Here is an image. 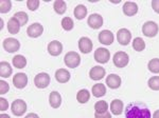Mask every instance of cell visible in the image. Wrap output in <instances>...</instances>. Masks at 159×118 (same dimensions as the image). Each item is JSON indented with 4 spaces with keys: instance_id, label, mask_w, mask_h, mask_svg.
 Returning <instances> with one entry per match:
<instances>
[{
    "instance_id": "83f0119b",
    "label": "cell",
    "mask_w": 159,
    "mask_h": 118,
    "mask_svg": "<svg viewBox=\"0 0 159 118\" xmlns=\"http://www.w3.org/2000/svg\"><path fill=\"white\" fill-rule=\"evenodd\" d=\"M53 9L54 11L57 13L58 15H63L64 13L66 12V9H67V4H66L65 1L63 0H56L53 3Z\"/></svg>"
},
{
    "instance_id": "d6986e66",
    "label": "cell",
    "mask_w": 159,
    "mask_h": 118,
    "mask_svg": "<svg viewBox=\"0 0 159 118\" xmlns=\"http://www.w3.org/2000/svg\"><path fill=\"white\" fill-rule=\"evenodd\" d=\"M70 73L69 71H67L66 69H58L57 71L55 72V79L57 82L60 83H66L70 80Z\"/></svg>"
},
{
    "instance_id": "4dcf8cb0",
    "label": "cell",
    "mask_w": 159,
    "mask_h": 118,
    "mask_svg": "<svg viewBox=\"0 0 159 118\" xmlns=\"http://www.w3.org/2000/svg\"><path fill=\"white\" fill-rule=\"evenodd\" d=\"M148 68L152 73L158 74L159 73V58H153L152 60L148 61Z\"/></svg>"
},
{
    "instance_id": "cb8c5ba5",
    "label": "cell",
    "mask_w": 159,
    "mask_h": 118,
    "mask_svg": "<svg viewBox=\"0 0 159 118\" xmlns=\"http://www.w3.org/2000/svg\"><path fill=\"white\" fill-rule=\"evenodd\" d=\"M92 95L97 98H100V97H103L105 94H106V86H104L103 83H96L91 89Z\"/></svg>"
},
{
    "instance_id": "d6a6232c",
    "label": "cell",
    "mask_w": 159,
    "mask_h": 118,
    "mask_svg": "<svg viewBox=\"0 0 159 118\" xmlns=\"http://www.w3.org/2000/svg\"><path fill=\"white\" fill-rule=\"evenodd\" d=\"M148 88L153 91H159V76H153L148 81Z\"/></svg>"
},
{
    "instance_id": "f35d334b",
    "label": "cell",
    "mask_w": 159,
    "mask_h": 118,
    "mask_svg": "<svg viewBox=\"0 0 159 118\" xmlns=\"http://www.w3.org/2000/svg\"><path fill=\"white\" fill-rule=\"evenodd\" d=\"M94 118H111V114L107 111L105 113H102V114H100V113H94Z\"/></svg>"
},
{
    "instance_id": "836d02e7",
    "label": "cell",
    "mask_w": 159,
    "mask_h": 118,
    "mask_svg": "<svg viewBox=\"0 0 159 118\" xmlns=\"http://www.w3.org/2000/svg\"><path fill=\"white\" fill-rule=\"evenodd\" d=\"M61 27L65 31H71L74 27V22L72 18L70 17H65L61 19Z\"/></svg>"
},
{
    "instance_id": "603a6c76",
    "label": "cell",
    "mask_w": 159,
    "mask_h": 118,
    "mask_svg": "<svg viewBox=\"0 0 159 118\" xmlns=\"http://www.w3.org/2000/svg\"><path fill=\"white\" fill-rule=\"evenodd\" d=\"M13 73V69L11 65L9 62H6V61H1L0 62V76L2 78H7L12 75Z\"/></svg>"
},
{
    "instance_id": "7c38bea8",
    "label": "cell",
    "mask_w": 159,
    "mask_h": 118,
    "mask_svg": "<svg viewBox=\"0 0 159 118\" xmlns=\"http://www.w3.org/2000/svg\"><path fill=\"white\" fill-rule=\"evenodd\" d=\"M13 84L17 89H25L28 84V76L25 73H17L13 77Z\"/></svg>"
},
{
    "instance_id": "d590c367",
    "label": "cell",
    "mask_w": 159,
    "mask_h": 118,
    "mask_svg": "<svg viewBox=\"0 0 159 118\" xmlns=\"http://www.w3.org/2000/svg\"><path fill=\"white\" fill-rule=\"evenodd\" d=\"M27 6L30 11H36L38 6H39V1L38 0H28Z\"/></svg>"
},
{
    "instance_id": "4fadbf2b",
    "label": "cell",
    "mask_w": 159,
    "mask_h": 118,
    "mask_svg": "<svg viewBox=\"0 0 159 118\" xmlns=\"http://www.w3.org/2000/svg\"><path fill=\"white\" fill-rule=\"evenodd\" d=\"M43 27L38 22L32 23L30 27H28L27 29V34L31 38H37L43 34Z\"/></svg>"
},
{
    "instance_id": "ab89813d",
    "label": "cell",
    "mask_w": 159,
    "mask_h": 118,
    "mask_svg": "<svg viewBox=\"0 0 159 118\" xmlns=\"http://www.w3.org/2000/svg\"><path fill=\"white\" fill-rule=\"evenodd\" d=\"M152 9L157 14H159V0H153L152 1Z\"/></svg>"
},
{
    "instance_id": "ac0fdd59",
    "label": "cell",
    "mask_w": 159,
    "mask_h": 118,
    "mask_svg": "<svg viewBox=\"0 0 159 118\" xmlns=\"http://www.w3.org/2000/svg\"><path fill=\"white\" fill-rule=\"evenodd\" d=\"M123 13L126 16H135L138 13V4L133 1H127L123 4Z\"/></svg>"
},
{
    "instance_id": "44dd1931",
    "label": "cell",
    "mask_w": 159,
    "mask_h": 118,
    "mask_svg": "<svg viewBox=\"0 0 159 118\" xmlns=\"http://www.w3.org/2000/svg\"><path fill=\"white\" fill-rule=\"evenodd\" d=\"M49 103L53 109H57L61 104V96L58 92L53 91L49 95Z\"/></svg>"
},
{
    "instance_id": "7a4b0ae2",
    "label": "cell",
    "mask_w": 159,
    "mask_h": 118,
    "mask_svg": "<svg viewBox=\"0 0 159 118\" xmlns=\"http://www.w3.org/2000/svg\"><path fill=\"white\" fill-rule=\"evenodd\" d=\"M64 62L70 69H75L81 65V56L76 52H68L64 57Z\"/></svg>"
},
{
    "instance_id": "60d3db41",
    "label": "cell",
    "mask_w": 159,
    "mask_h": 118,
    "mask_svg": "<svg viewBox=\"0 0 159 118\" xmlns=\"http://www.w3.org/2000/svg\"><path fill=\"white\" fill-rule=\"evenodd\" d=\"M25 118H39V116H38L37 114H35V113H30V114H28Z\"/></svg>"
},
{
    "instance_id": "7bdbcfd3",
    "label": "cell",
    "mask_w": 159,
    "mask_h": 118,
    "mask_svg": "<svg viewBox=\"0 0 159 118\" xmlns=\"http://www.w3.org/2000/svg\"><path fill=\"white\" fill-rule=\"evenodd\" d=\"M0 118H11V117H10L7 114H4V113H1V114H0Z\"/></svg>"
},
{
    "instance_id": "5b68a950",
    "label": "cell",
    "mask_w": 159,
    "mask_h": 118,
    "mask_svg": "<svg viewBox=\"0 0 159 118\" xmlns=\"http://www.w3.org/2000/svg\"><path fill=\"white\" fill-rule=\"evenodd\" d=\"M11 111L15 116H22L27 112V103L22 99H15L12 102Z\"/></svg>"
},
{
    "instance_id": "ee69618b",
    "label": "cell",
    "mask_w": 159,
    "mask_h": 118,
    "mask_svg": "<svg viewBox=\"0 0 159 118\" xmlns=\"http://www.w3.org/2000/svg\"><path fill=\"white\" fill-rule=\"evenodd\" d=\"M110 2H111V3H120V2H121V0H110Z\"/></svg>"
},
{
    "instance_id": "8fae6325",
    "label": "cell",
    "mask_w": 159,
    "mask_h": 118,
    "mask_svg": "<svg viewBox=\"0 0 159 118\" xmlns=\"http://www.w3.org/2000/svg\"><path fill=\"white\" fill-rule=\"evenodd\" d=\"M98 38H99L100 43H102V44H104V45H110L115 40V36L112 34L111 31H109V30L101 31Z\"/></svg>"
},
{
    "instance_id": "8992f818",
    "label": "cell",
    "mask_w": 159,
    "mask_h": 118,
    "mask_svg": "<svg viewBox=\"0 0 159 118\" xmlns=\"http://www.w3.org/2000/svg\"><path fill=\"white\" fill-rule=\"evenodd\" d=\"M2 47L7 53H15L20 48V42L16 38L9 37L6 38L2 42Z\"/></svg>"
},
{
    "instance_id": "9a60e30c",
    "label": "cell",
    "mask_w": 159,
    "mask_h": 118,
    "mask_svg": "<svg viewBox=\"0 0 159 118\" xmlns=\"http://www.w3.org/2000/svg\"><path fill=\"white\" fill-rule=\"evenodd\" d=\"M121 77L117 74H109L108 76L106 77V84L108 86L109 89L116 90L119 89L120 86H121Z\"/></svg>"
},
{
    "instance_id": "30bf717a",
    "label": "cell",
    "mask_w": 159,
    "mask_h": 118,
    "mask_svg": "<svg viewBox=\"0 0 159 118\" xmlns=\"http://www.w3.org/2000/svg\"><path fill=\"white\" fill-rule=\"evenodd\" d=\"M87 23H88V25L91 29L98 30L103 25V17L100 14H97V13L91 14L90 16L88 17V19H87Z\"/></svg>"
},
{
    "instance_id": "7402d4cb",
    "label": "cell",
    "mask_w": 159,
    "mask_h": 118,
    "mask_svg": "<svg viewBox=\"0 0 159 118\" xmlns=\"http://www.w3.org/2000/svg\"><path fill=\"white\" fill-rule=\"evenodd\" d=\"M7 31H9L10 34L15 35L20 31V27H21V25H20V23L18 22V20H17L16 18L12 17V18H10L9 21H7Z\"/></svg>"
},
{
    "instance_id": "ba28073f",
    "label": "cell",
    "mask_w": 159,
    "mask_h": 118,
    "mask_svg": "<svg viewBox=\"0 0 159 118\" xmlns=\"http://www.w3.org/2000/svg\"><path fill=\"white\" fill-rule=\"evenodd\" d=\"M50 76L47 73H38L34 78V84L38 89H46L50 83Z\"/></svg>"
},
{
    "instance_id": "e0dca14e",
    "label": "cell",
    "mask_w": 159,
    "mask_h": 118,
    "mask_svg": "<svg viewBox=\"0 0 159 118\" xmlns=\"http://www.w3.org/2000/svg\"><path fill=\"white\" fill-rule=\"evenodd\" d=\"M48 52L51 56H58L63 52V44L57 41V40H53L48 44Z\"/></svg>"
},
{
    "instance_id": "52a82bcc",
    "label": "cell",
    "mask_w": 159,
    "mask_h": 118,
    "mask_svg": "<svg viewBox=\"0 0 159 118\" xmlns=\"http://www.w3.org/2000/svg\"><path fill=\"white\" fill-rule=\"evenodd\" d=\"M93 57L97 62L104 65V63L108 62V60L110 58V52L106 48H97L96 52H94Z\"/></svg>"
},
{
    "instance_id": "6da1fadb",
    "label": "cell",
    "mask_w": 159,
    "mask_h": 118,
    "mask_svg": "<svg viewBox=\"0 0 159 118\" xmlns=\"http://www.w3.org/2000/svg\"><path fill=\"white\" fill-rule=\"evenodd\" d=\"M125 118H151V111L143 102H130L125 107Z\"/></svg>"
},
{
    "instance_id": "277c9868",
    "label": "cell",
    "mask_w": 159,
    "mask_h": 118,
    "mask_svg": "<svg viewBox=\"0 0 159 118\" xmlns=\"http://www.w3.org/2000/svg\"><path fill=\"white\" fill-rule=\"evenodd\" d=\"M159 32V27L155 21H147L142 25V34L147 37H155Z\"/></svg>"
},
{
    "instance_id": "ffe728a7",
    "label": "cell",
    "mask_w": 159,
    "mask_h": 118,
    "mask_svg": "<svg viewBox=\"0 0 159 118\" xmlns=\"http://www.w3.org/2000/svg\"><path fill=\"white\" fill-rule=\"evenodd\" d=\"M124 110V103L120 99H114L110 103V111L114 115H121Z\"/></svg>"
},
{
    "instance_id": "e575fe53",
    "label": "cell",
    "mask_w": 159,
    "mask_h": 118,
    "mask_svg": "<svg viewBox=\"0 0 159 118\" xmlns=\"http://www.w3.org/2000/svg\"><path fill=\"white\" fill-rule=\"evenodd\" d=\"M11 7H12V2L10 1V0H1V1H0V12H1L2 14L9 13Z\"/></svg>"
},
{
    "instance_id": "f546056e",
    "label": "cell",
    "mask_w": 159,
    "mask_h": 118,
    "mask_svg": "<svg viewBox=\"0 0 159 118\" xmlns=\"http://www.w3.org/2000/svg\"><path fill=\"white\" fill-rule=\"evenodd\" d=\"M94 110H96L97 113H100V114L107 112L108 111V103L105 100H100L94 104Z\"/></svg>"
},
{
    "instance_id": "1f68e13d",
    "label": "cell",
    "mask_w": 159,
    "mask_h": 118,
    "mask_svg": "<svg viewBox=\"0 0 159 118\" xmlns=\"http://www.w3.org/2000/svg\"><path fill=\"white\" fill-rule=\"evenodd\" d=\"M13 17L16 18V19L18 20L20 25L27 24L28 20H29V16H28V14L25 12H17V13H15Z\"/></svg>"
},
{
    "instance_id": "2e32d148",
    "label": "cell",
    "mask_w": 159,
    "mask_h": 118,
    "mask_svg": "<svg viewBox=\"0 0 159 118\" xmlns=\"http://www.w3.org/2000/svg\"><path fill=\"white\" fill-rule=\"evenodd\" d=\"M105 74H106L105 69L102 68V66H100V65L93 66V68L89 71V76H90V78L92 79V80H96V81L101 80V79L105 76Z\"/></svg>"
},
{
    "instance_id": "d4e9b609",
    "label": "cell",
    "mask_w": 159,
    "mask_h": 118,
    "mask_svg": "<svg viewBox=\"0 0 159 118\" xmlns=\"http://www.w3.org/2000/svg\"><path fill=\"white\" fill-rule=\"evenodd\" d=\"M74 17L79 20L84 19L87 16V7L84 6V4H79L74 7V11H73Z\"/></svg>"
},
{
    "instance_id": "f1b7e54d",
    "label": "cell",
    "mask_w": 159,
    "mask_h": 118,
    "mask_svg": "<svg viewBox=\"0 0 159 118\" xmlns=\"http://www.w3.org/2000/svg\"><path fill=\"white\" fill-rule=\"evenodd\" d=\"M133 48L136 52H142L145 48V42L141 37H136L133 41Z\"/></svg>"
},
{
    "instance_id": "5bb4252c",
    "label": "cell",
    "mask_w": 159,
    "mask_h": 118,
    "mask_svg": "<svg viewBox=\"0 0 159 118\" xmlns=\"http://www.w3.org/2000/svg\"><path fill=\"white\" fill-rule=\"evenodd\" d=\"M92 47H93V44H92V41H91L90 38H88V37L80 38L79 48H80V51H81L82 53H84V54L90 53L91 50H92Z\"/></svg>"
},
{
    "instance_id": "9c48e42d",
    "label": "cell",
    "mask_w": 159,
    "mask_h": 118,
    "mask_svg": "<svg viewBox=\"0 0 159 118\" xmlns=\"http://www.w3.org/2000/svg\"><path fill=\"white\" fill-rule=\"evenodd\" d=\"M117 40L121 45H127L132 40V33L127 29H120L117 33Z\"/></svg>"
},
{
    "instance_id": "4316f807",
    "label": "cell",
    "mask_w": 159,
    "mask_h": 118,
    "mask_svg": "<svg viewBox=\"0 0 159 118\" xmlns=\"http://www.w3.org/2000/svg\"><path fill=\"white\" fill-rule=\"evenodd\" d=\"M12 63L16 69H24L27 65V59L22 55H15L12 59Z\"/></svg>"
},
{
    "instance_id": "f6af8a7d",
    "label": "cell",
    "mask_w": 159,
    "mask_h": 118,
    "mask_svg": "<svg viewBox=\"0 0 159 118\" xmlns=\"http://www.w3.org/2000/svg\"><path fill=\"white\" fill-rule=\"evenodd\" d=\"M0 22H1V27H0V29H3V20H2V19H0Z\"/></svg>"
},
{
    "instance_id": "3957f363",
    "label": "cell",
    "mask_w": 159,
    "mask_h": 118,
    "mask_svg": "<svg viewBox=\"0 0 159 118\" xmlns=\"http://www.w3.org/2000/svg\"><path fill=\"white\" fill-rule=\"evenodd\" d=\"M112 61H114V65L119 69L125 68L127 65H129V57L125 52L123 51H119L114 55V58H112Z\"/></svg>"
},
{
    "instance_id": "b9f144b4",
    "label": "cell",
    "mask_w": 159,
    "mask_h": 118,
    "mask_svg": "<svg viewBox=\"0 0 159 118\" xmlns=\"http://www.w3.org/2000/svg\"><path fill=\"white\" fill-rule=\"evenodd\" d=\"M153 118H159V110L155 111V113L153 114Z\"/></svg>"
},
{
    "instance_id": "74e56055",
    "label": "cell",
    "mask_w": 159,
    "mask_h": 118,
    "mask_svg": "<svg viewBox=\"0 0 159 118\" xmlns=\"http://www.w3.org/2000/svg\"><path fill=\"white\" fill-rule=\"evenodd\" d=\"M7 109H9V102H7L6 98L1 97V98H0V111L4 112V111H7Z\"/></svg>"
},
{
    "instance_id": "8d00e7d4",
    "label": "cell",
    "mask_w": 159,
    "mask_h": 118,
    "mask_svg": "<svg viewBox=\"0 0 159 118\" xmlns=\"http://www.w3.org/2000/svg\"><path fill=\"white\" fill-rule=\"evenodd\" d=\"M10 90V86L7 81L4 80H0V95H3L9 92Z\"/></svg>"
},
{
    "instance_id": "484cf974",
    "label": "cell",
    "mask_w": 159,
    "mask_h": 118,
    "mask_svg": "<svg viewBox=\"0 0 159 118\" xmlns=\"http://www.w3.org/2000/svg\"><path fill=\"white\" fill-rule=\"evenodd\" d=\"M89 99H90V92L86 89L80 90L78 94H76V100L80 103H86V102H88Z\"/></svg>"
}]
</instances>
